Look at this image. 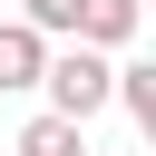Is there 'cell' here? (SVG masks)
Here are the masks:
<instances>
[{
	"mask_svg": "<svg viewBox=\"0 0 156 156\" xmlns=\"http://www.w3.org/2000/svg\"><path fill=\"white\" fill-rule=\"evenodd\" d=\"M10 156H88V127H68V117H29Z\"/></svg>",
	"mask_w": 156,
	"mask_h": 156,
	"instance_id": "4",
	"label": "cell"
},
{
	"mask_svg": "<svg viewBox=\"0 0 156 156\" xmlns=\"http://www.w3.org/2000/svg\"><path fill=\"white\" fill-rule=\"evenodd\" d=\"M136 20H146V0H78V49H127L136 39Z\"/></svg>",
	"mask_w": 156,
	"mask_h": 156,
	"instance_id": "2",
	"label": "cell"
},
{
	"mask_svg": "<svg viewBox=\"0 0 156 156\" xmlns=\"http://www.w3.org/2000/svg\"><path fill=\"white\" fill-rule=\"evenodd\" d=\"M39 88H49V117H68V127H88L98 107H107V88H117V58L107 49H49V68H39Z\"/></svg>",
	"mask_w": 156,
	"mask_h": 156,
	"instance_id": "1",
	"label": "cell"
},
{
	"mask_svg": "<svg viewBox=\"0 0 156 156\" xmlns=\"http://www.w3.org/2000/svg\"><path fill=\"white\" fill-rule=\"evenodd\" d=\"M20 20H29L39 39H68V29H78V0H20Z\"/></svg>",
	"mask_w": 156,
	"mask_h": 156,
	"instance_id": "6",
	"label": "cell"
},
{
	"mask_svg": "<svg viewBox=\"0 0 156 156\" xmlns=\"http://www.w3.org/2000/svg\"><path fill=\"white\" fill-rule=\"evenodd\" d=\"M39 68H49V39H39L29 20H0V98L39 88Z\"/></svg>",
	"mask_w": 156,
	"mask_h": 156,
	"instance_id": "3",
	"label": "cell"
},
{
	"mask_svg": "<svg viewBox=\"0 0 156 156\" xmlns=\"http://www.w3.org/2000/svg\"><path fill=\"white\" fill-rule=\"evenodd\" d=\"M107 98H117V107L156 136V68H117V88H107Z\"/></svg>",
	"mask_w": 156,
	"mask_h": 156,
	"instance_id": "5",
	"label": "cell"
}]
</instances>
